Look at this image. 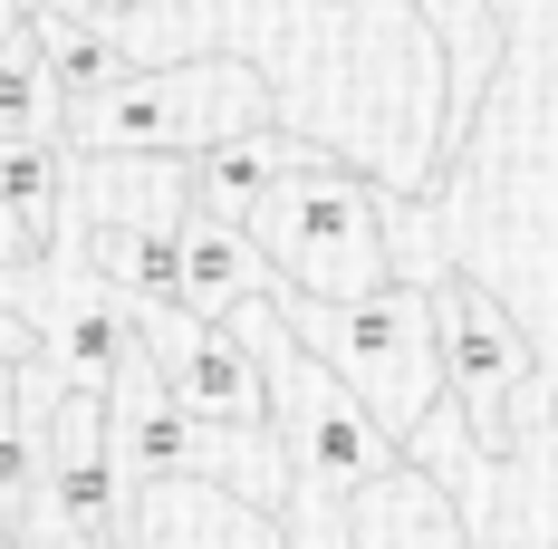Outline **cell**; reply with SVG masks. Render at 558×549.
<instances>
[{"instance_id": "52a82bcc", "label": "cell", "mask_w": 558, "mask_h": 549, "mask_svg": "<svg viewBox=\"0 0 558 549\" xmlns=\"http://www.w3.org/2000/svg\"><path fill=\"white\" fill-rule=\"evenodd\" d=\"M279 271L260 261V241L241 231V222H213L183 203V319H203V329H231L251 299H270Z\"/></svg>"}, {"instance_id": "2e32d148", "label": "cell", "mask_w": 558, "mask_h": 549, "mask_svg": "<svg viewBox=\"0 0 558 549\" xmlns=\"http://www.w3.org/2000/svg\"><path fill=\"white\" fill-rule=\"evenodd\" d=\"M549 425H558V395H549Z\"/></svg>"}, {"instance_id": "7c38bea8", "label": "cell", "mask_w": 558, "mask_h": 549, "mask_svg": "<svg viewBox=\"0 0 558 549\" xmlns=\"http://www.w3.org/2000/svg\"><path fill=\"white\" fill-rule=\"evenodd\" d=\"M39 58H49L58 107H87V97H107L116 77H125V58L107 49L97 20H49V10H39Z\"/></svg>"}, {"instance_id": "4fadbf2b", "label": "cell", "mask_w": 558, "mask_h": 549, "mask_svg": "<svg viewBox=\"0 0 558 549\" xmlns=\"http://www.w3.org/2000/svg\"><path fill=\"white\" fill-rule=\"evenodd\" d=\"M0 213L29 231V251H49V222H58V145L49 135L0 145Z\"/></svg>"}, {"instance_id": "8992f818", "label": "cell", "mask_w": 558, "mask_h": 549, "mask_svg": "<svg viewBox=\"0 0 558 549\" xmlns=\"http://www.w3.org/2000/svg\"><path fill=\"white\" fill-rule=\"evenodd\" d=\"M424 29L444 39V155H434V183L452 174V155L472 145V116L492 97V68H501V10L492 0H414Z\"/></svg>"}, {"instance_id": "5b68a950", "label": "cell", "mask_w": 558, "mask_h": 549, "mask_svg": "<svg viewBox=\"0 0 558 549\" xmlns=\"http://www.w3.org/2000/svg\"><path fill=\"white\" fill-rule=\"evenodd\" d=\"M434 337H444V395L462 415V434H472V453L510 463L520 425H530V337L510 329V309L482 279H462V271L434 279Z\"/></svg>"}, {"instance_id": "9c48e42d", "label": "cell", "mask_w": 558, "mask_h": 549, "mask_svg": "<svg viewBox=\"0 0 558 549\" xmlns=\"http://www.w3.org/2000/svg\"><path fill=\"white\" fill-rule=\"evenodd\" d=\"M347 540L356 549H472V530H462L452 492L424 473V463H395L376 492L347 501Z\"/></svg>"}, {"instance_id": "9a60e30c", "label": "cell", "mask_w": 558, "mask_h": 549, "mask_svg": "<svg viewBox=\"0 0 558 549\" xmlns=\"http://www.w3.org/2000/svg\"><path fill=\"white\" fill-rule=\"evenodd\" d=\"M125 10H145V0H97V20H125Z\"/></svg>"}, {"instance_id": "30bf717a", "label": "cell", "mask_w": 558, "mask_h": 549, "mask_svg": "<svg viewBox=\"0 0 558 549\" xmlns=\"http://www.w3.org/2000/svg\"><path fill=\"white\" fill-rule=\"evenodd\" d=\"M49 357L68 395H116V377L145 357V319L125 299H68L49 319Z\"/></svg>"}, {"instance_id": "277c9868", "label": "cell", "mask_w": 558, "mask_h": 549, "mask_svg": "<svg viewBox=\"0 0 558 549\" xmlns=\"http://www.w3.org/2000/svg\"><path fill=\"white\" fill-rule=\"evenodd\" d=\"M68 116V145L77 155H213L231 135H260L270 126V87L251 58H183V68H145V77H116L107 97Z\"/></svg>"}, {"instance_id": "ba28073f", "label": "cell", "mask_w": 558, "mask_h": 549, "mask_svg": "<svg viewBox=\"0 0 558 549\" xmlns=\"http://www.w3.org/2000/svg\"><path fill=\"white\" fill-rule=\"evenodd\" d=\"M328 165L318 145H299V135H279V126H260V135H231V145H213V155H193V174H183V203L213 222H251L260 203H270L289 174Z\"/></svg>"}, {"instance_id": "8fae6325", "label": "cell", "mask_w": 558, "mask_h": 549, "mask_svg": "<svg viewBox=\"0 0 558 549\" xmlns=\"http://www.w3.org/2000/svg\"><path fill=\"white\" fill-rule=\"evenodd\" d=\"M97 271L116 279L125 309H183V213L173 222H107Z\"/></svg>"}, {"instance_id": "e0dca14e", "label": "cell", "mask_w": 558, "mask_h": 549, "mask_svg": "<svg viewBox=\"0 0 558 549\" xmlns=\"http://www.w3.org/2000/svg\"><path fill=\"white\" fill-rule=\"evenodd\" d=\"M0 549H10V540H0Z\"/></svg>"}, {"instance_id": "6da1fadb", "label": "cell", "mask_w": 558, "mask_h": 549, "mask_svg": "<svg viewBox=\"0 0 558 549\" xmlns=\"http://www.w3.org/2000/svg\"><path fill=\"white\" fill-rule=\"evenodd\" d=\"M231 329L251 337V357H260V377H270V434H279V453H289V492L347 511L356 492H376L395 463H404V443L289 337V319H279L270 299H251Z\"/></svg>"}, {"instance_id": "7a4b0ae2", "label": "cell", "mask_w": 558, "mask_h": 549, "mask_svg": "<svg viewBox=\"0 0 558 549\" xmlns=\"http://www.w3.org/2000/svg\"><path fill=\"white\" fill-rule=\"evenodd\" d=\"M270 309L289 319V337L328 367L395 443H414V425L444 405V337H434V289H404L395 279L386 299H356V309H328V299H299V289H270Z\"/></svg>"}, {"instance_id": "5bb4252c", "label": "cell", "mask_w": 558, "mask_h": 549, "mask_svg": "<svg viewBox=\"0 0 558 549\" xmlns=\"http://www.w3.org/2000/svg\"><path fill=\"white\" fill-rule=\"evenodd\" d=\"M39 77H49V58H39V10L20 0V20H10V39H0V145L39 135Z\"/></svg>"}, {"instance_id": "3957f363", "label": "cell", "mask_w": 558, "mask_h": 549, "mask_svg": "<svg viewBox=\"0 0 558 549\" xmlns=\"http://www.w3.org/2000/svg\"><path fill=\"white\" fill-rule=\"evenodd\" d=\"M260 241V261L279 271V289L299 299H328V309H356V299H386L395 289V251H386V193L356 165H308L289 174L260 213L241 222Z\"/></svg>"}]
</instances>
